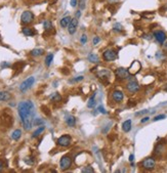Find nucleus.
I'll list each match as a JSON object with an SVG mask.
<instances>
[{
	"label": "nucleus",
	"mask_w": 167,
	"mask_h": 173,
	"mask_svg": "<svg viewBox=\"0 0 167 173\" xmlns=\"http://www.w3.org/2000/svg\"><path fill=\"white\" fill-rule=\"evenodd\" d=\"M135 105H136V102H135L134 100H130V102H128L127 104L128 107H133V106H135Z\"/></svg>",
	"instance_id": "41"
},
{
	"label": "nucleus",
	"mask_w": 167,
	"mask_h": 173,
	"mask_svg": "<svg viewBox=\"0 0 167 173\" xmlns=\"http://www.w3.org/2000/svg\"><path fill=\"white\" fill-rule=\"evenodd\" d=\"M146 113H148V110H144V111H142V112L135 113V116H140V115H144V114H146Z\"/></svg>",
	"instance_id": "39"
},
{
	"label": "nucleus",
	"mask_w": 167,
	"mask_h": 173,
	"mask_svg": "<svg viewBox=\"0 0 167 173\" xmlns=\"http://www.w3.org/2000/svg\"><path fill=\"white\" fill-rule=\"evenodd\" d=\"M81 80H83V76H79L77 78L73 79V82H77V81H81Z\"/></svg>",
	"instance_id": "40"
},
{
	"label": "nucleus",
	"mask_w": 167,
	"mask_h": 173,
	"mask_svg": "<svg viewBox=\"0 0 167 173\" xmlns=\"http://www.w3.org/2000/svg\"><path fill=\"white\" fill-rule=\"evenodd\" d=\"M77 26H78V19H77V17H74V19L71 20L69 26H68V32H69L70 34H74V33L76 32Z\"/></svg>",
	"instance_id": "12"
},
{
	"label": "nucleus",
	"mask_w": 167,
	"mask_h": 173,
	"mask_svg": "<svg viewBox=\"0 0 167 173\" xmlns=\"http://www.w3.org/2000/svg\"><path fill=\"white\" fill-rule=\"evenodd\" d=\"M0 122H1V125H3L4 127L9 128L13 123V118H12L11 115L7 114V113H3L0 117Z\"/></svg>",
	"instance_id": "2"
},
{
	"label": "nucleus",
	"mask_w": 167,
	"mask_h": 173,
	"mask_svg": "<svg viewBox=\"0 0 167 173\" xmlns=\"http://www.w3.org/2000/svg\"><path fill=\"white\" fill-rule=\"evenodd\" d=\"M32 158H26L25 159V162L28 164V165H33L34 164V160H31Z\"/></svg>",
	"instance_id": "35"
},
{
	"label": "nucleus",
	"mask_w": 167,
	"mask_h": 173,
	"mask_svg": "<svg viewBox=\"0 0 167 173\" xmlns=\"http://www.w3.org/2000/svg\"><path fill=\"white\" fill-rule=\"evenodd\" d=\"M11 98V95L7 91H0V102H7Z\"/></svg>",
	"instance_id": "16"
},
{
	"label": "nucleus",
	"mask_w": 167,
	"mask_h": 173,
	"mask_svg": "<svg viewBox=\"0 0 167 173\" xmlns=\"http://www.w3.org/2000/svg\"><path fill=\"white\" fill-rule=\"evenodd\" d=\"M163 49H164L165 51H167V41L165 42V43H163Z\"/></svg>",
	"instance_id": "45"
},
{
	"label": "nucleus",
	"mask_w": 167,
	"mask_h": 173,
	"mask_svg": "<svg viewBox=\"0 0 167 173\" xmlns=\"http://www.w3.org/2000/svg\"><path fill=\"white\" fill-rule=\"evenodd\" d=\"M80 15H81V11L78 10V11L76 12V17H80Z\"/></svg>",
	"instance_id": "47"
},
{
	"label": "nucleus",
	"mask_w": 167,
	"mask_h": 173,
	"mask_svg": "<svg viewBox=\"0 0 167 173\" xmlns=\"http://www.w3.org/2000/svg\"><path fill=\"white\" fill-rule=\"evenodd\" d=\"M164 90H165V91H167V85H166V86H165V87H164Z\"/></svg>",
	"instance_id": "48"
},
{
	"label": "nucleus",
	"mask_w": 167,
	"mask_h": 173,
	"mask_svg": "<svg viewBox=\"0 0 167 173\" xmlns=\"http://www.w3.org/2000/svg\"><path fill=\"white\" fill-rule=\"evenodd\" d=\"M140 69H142V65H140V63L138 61H134L130 65V67L128 68V72H129L130 75H136V74L140 71Z\"/></svg>",
	"instance_id": "11"
},
{
	"label": "nucleus",
	"mask_w": 167,
	"mask_h": 173,
	"mask_svg": "<svg viewBox=\"0 0 167 173\" xmlns=\"http://www.w3.org/2000/svg\"><path fill=\"white\" fill-rule=\"evenodd\" d=\"M21 21L24 25H29L34 21V15H33L32 11L30 10H26L22 13L21 15Z\"/></svg>",
	"instance_id": "3"
},
{
	"label": "nucleus",
	"mask_w": 167,
	"mask_h": 173,
	"mask_svg": "<svg viewBox=\"0 0 167 173\" xmlns=\"http://www.w3.org/2000/svg\"><path fill=\"white\" fill-rule=\"evenodd\" d=\"M72 165V158L70 156H64L61 159L59 162V167L63 171H66L71 167Z\"/></svg>",
	"instance_id": "5"
},
{
	"label": "nucleus",
	"mask_w": 167,
	"mask_h": 173,
	"mask_svg": "<svg viewBox=\"0 0 167 173\" xmlns=\"http://www.w3.org/2000/svg\"><path fill=\"white\" fill-rule=\"evenodd\" d=\"M23 34L25 35V36H28V37H32L35 35V31L32 29V28H28V27H25L23 28L22 30Z\"/></svg>",
	"instance_id": "17"
},
{
	"label": "nucleus",
	"mask_w": 167,
	"mask_h": 173,
	"mask_svg": "<svg viewBox=\"0 0 167 173\" xmlns=\"http://www.w3.org/2000/svg\"><path fill=\"white\" fill-rule=\"evenodd\" d=\"M164 144H157L156 146V148H155V155L156 156H161L162 155V153L164 152Z\"/></svg>",
	"instance_id": "20"
},
{
	"label": "nucleus",
	"mask_w": 167,
	"mask_h": 173,
	"mask_svg": "<svg viewBox=\"0 0 167 173\" xmlns=\"http://www.w3.org/2000/svg\"><path fill=\"white\" fill-rule=\"evenodd\" d=\"M43 27H44V29L46 30V31H49V30L52 29V24L49 21H45L44 23H43Z\"/></svg>",
	"instance_id": "28"
},
{
	"label": "nucleus",
	"mask_w": 167,
	"mask_h": 173,
	"mask_svg": "<svg viewBox=\"0 0 167 173\" xmlns=\"http://www.w3.org/2000/svg\"><path fill=\"white\" fill-rule=\"evenodd\" d=\"M71 142H72L71 136H70V135H67V134H65V135H61V136L57 139V144H59V146L66 148V146H69L70 144H71Z\"/></svg>",
	"instance_id": "10"
},
{
	"label": "nucleus",
	"mask_w": 167,
	"mask_h": 173,
	"mask_svg": "<svg viewBox=\"0 0 167 173\" xmlns=\"http://www.w3.org/2000/svg\"><path fill=\"white\" fill-rule=\"evenodd\" d=\"M77 3H78V0H71L70 1V4H71L72 7H75L77 5Z\"/></svg>",
	"instance_id": "37"
},
{
	"label": "nucleus",
	"mask_w": 167,
	"mask_h": 173,
	"mask_svg": "<svg viewBox=\"0 0 167 173\" xmlns=\"http://www.w3.org/2000/svg\"><path fill=\"white\" fill-rule=\"evenodd\" d=\"M80 42H81V44H83V45L87 42V36H86L85 34H83L81 36V38H80Z\"/></svg>",
	"instance_id": "34"
},
{
	"label": "nucleus",
	"mask_w": 167,
	"mask_h": 173,
	"mask_svg": "<svg viewBox=\"0 0 167 173\" xmlns=\"http://www.w3.org/2000/svg\"><path fill=\"white\" fill-rule=\"evenodd\" d=\"M3 167H4V164H3V162H2V161H0V172L2 171Z\"/></svg>",
	"instance_id": "43"
},
{
	"label": "nucleus",
	"mask_w": 167,
	"mask_h": 173,
	"mask_svg": "<svg viewBox=\"0 0 167 173\" xmlns=\"http://www.w3.org/2000/svg\"><path fill=\"white\" fill-rule=\"evenodd\" d=\"M43 53H44V49H42V48H35L31 51V55L33 56H40Z\"/></svg>",
	"instance_id": "23"
},
{
	"label": "nucleus",
	"mask_w": 167,
	"mask_h": 173,
	"mask_svg": "<svg viewBox=\"0 0 167 173\" xmlns=\"http://www.w3.org/2000/svg\"><path fill=\"white\" fill-rule=\"evenodd\" d=\"M154 37L160 44H163L166 40V34L163 31H156L154 33Z\"/></svg>",
	"instance_id": "13"
},
{
	"label": "nucleus",
	"mask_w": 167,
	"mask_h": 173,
	"mask_svg": "<svg viewBox=\"0 0 167 173\" xmlns=\"http://www.w3.org/2000/svg\"><path fill=\"white\" fill-rule=\"evenodd\" d=\"M82 172H84V173H94V169L92 168L91 166H86V167L82 168Z\"/></svg>",
	"instance_id": "29"
},
{
	"label": "nucleus",
	"mask_w": 167,
	"mask_h": 173,
	"mask_svg": "<svg viewBox=\"0 0 167 173\" xmlns=\"http://www.w3.org/2000/svg\"><path fill=\"white\" fill-rule=\"evenodd\" d=\"M166 118V116H165L164 114H161V115H158V116H156L155 118H154V121H159V120H163Z\"/></svg>",
	"instance_id": "32"
},
{
	"label": "nucleus",
	"mask_w": 167,
	"mask_h": 173,
	"mask_svg": "<svg viewBox=\"0 0 167 173\" xmlns=\"http://www.w3.org/2000/svg\"><path fill=\"white\" fill-rule=\"evenodd\" d=\"M34 82H35L34 77H29V78H27L24 82H22V84L20 85V90L22 91V92H26L28 89H30V88L32 87Z\"/></svg>",
	"instance_id": "4"
},
{
	"label": "nucleus",
	"mask_w": 167,
	"mask_h": 173,
	"mask_svg": "<svg viewBox=\"0 0 167 173\" xmlns=\"http://www.w3.org/2000/svg\"><path fill=\"white\" fill-rule=\"evenodd\" d=\"M79 1V8L80 9H84L86 5V0H78Z\"/></svg>",
	"instance_id": "30"
},
{
	"label": "nucleus",
	"mask_w": 167,
	"mask_h": 173,
	"mask_svg": "<svg viewBox=\"0 0 167 173\" xmlns=\"http://www.w3.org/2000/svg\"><path fill=\"white\" fill-rule=\"evenodd\" d=\"M21 136H22V131H21L20 129L15 130V131L11 133V138L13 139V140H19V139L21 138Z\"/></svg>",
	"instance_id": "22"
},
{
	"label": "nucleus",
	"mask_w": 167,
	"mask_h": 173,
	"mask_svg": "<svg viewBox=\"0 0 167 173\" xmlns=\"http://www.w3.org/2000/svg\"><path fill=\"white\" fill-rule=\"evenodd\" d=\"M98 111H100V112H101V113H103V114H107L106 110L104 109L103 106H100V107H98Z\"/></svg>",
	"instance_id": "38"
},
{
	"label": "nucleus",
	"mask_w": 167,
	"mask_h": 173,
	"mask_svg": "<svg viewBox=\"0 0 167 173\" xmlns=\"http://www.w3.org/2000/svg\"><path fill=\"white\" fill-rule=\"evenodd\" d=\"M104 59L106 61H113L117 59V52L113 49H107L103 53Z\"/></svg>",
	"instance_id": "7"
},
{
	"label": "nucleus",
	"mask_w": 167,
	"mask_h": 173,
	"mask_svg": "<svg viewBox=\"0 0 167 173\" xmlns=\"http://www.w3.org/2000/svg\"><path fill=\"white\" fill-rule=\"evenodd\" d=\"M66 123L69 127H74L76 125V119L72 115H67L66 116Z\"/></svg>",
	"instance_id": "15"
},
{
	"label": "nucleus",
	"mask_w": 167,
	"mask_h": 173,
	"mask_svg": "<svg viewBox=\"0 0 167 173\" xmlns=\"http://www.w3.org/2000/svg\"><path fill=\"white\" fill-rule=\"evenodd\" d=\"M131 120H126L125 122H123L122 124V129L124 132H129L131 130Z\"/></svg>",
	"instance_id": "18"
},
{
	"label": "nucleus",
	"mask_w": 167,
	"mask_h": 173,
	"mask_svg": "<svg viewBox=\"0 0 167 173\" xmlns=\"http://www.w3.org/2000/svg\"><path fill=\"white\" fill-rule=\"evenodd\" d=\"M115 75H116V77H117L118 79H120V80H124V79H127L128 76L130 75V74H129V72H128L127 69L118 68L115 71Z\"/></svg>",
	"instance_id": "9"
},
{
	"label": "nucleus",
	"mask_w": 167,
	"mask_h": 173,
	"mask_svg": "<svg viewBox=\"0 0 167 173\" xmlns=\"http://www.w3.org/2000/svg\"><path fill=\"white\" fill-rule=\"evenodd\" d=\"M112 98H113L114 102H121L124 98V94H123L122 91L120 90H115L112 94Z\"/></svg>",
	"instance_id": "14"
},
{
	"label": "nucleus",
	"mask_w": 167,
	"mask_h": 173,
	"mask_svg": "<svg viewBox=\"0 0 167 173\" xmlns=\"http://www.w3.org/2000/svg\"><path fill=\"white\" fill-rule=\"evenodd\" d=\"M71 17H64L63 19L61 20V22H59V24H61V26L63 28H67L68 26H69L70 22H71Z\"/></svg>",
	"instance_id": "19"
},
{
	"label": "nucleus",
	"mask_w": 167,
	"mask_h": 173,
	"mask_svg": "<svg viewBox=\"0 0 167 173\" xmlns=\"http://www.w3.org/2000/svg\"><path fill=\"white\" fill-rule=\"evenodd\" d=\"M133 160H134V156H133V155H130V156H129V161H130L131 163H132Z\"/></svg>",
	"instance_id": "44"
},
{
	"label": "nucleus",
	"mask_w": 167,
	"mask_h": 173,
	"mask_svg": "<svg viewBox=\"0 0 167 173\" xmlns=\"http://www.w3.org/2000/svg\"><path fill=\"white\" fill-rule=\"evenodd\" d=\"M52 59H53V54L49 53L48 55L45 57V65H46L47 67H49V66H50V63H51Z\"/></svg>",
	"instance_id": "26"
},
{
	"label": "nucleus",
	"mask_w": 167,
	"mask_h": 173,
	"mask_svg": "<svg viewBox=\"0 0 167 173\" xmlns=\"http://www.w3.org/2000/svg\"><path fill=\"white\" fill-rule=\"evenodd\" d=\"M41 110H42V112L44 113L45 115H47V116H49V115H50V111H49V110H48V108L45 107V106H42V107H41Z\"/></svg>",
	"instance_id": "31"
},
{
	"label": "nucleus",
	"mask_w": 167,
	"mask_h": 173,
	"mask_svg": "<svg viewBox=\"0 0 167 173\" xmlns=\"http://www.w3.org/2000/svg\"><path fill=\"white\" fill-rule=\"evenodd\" d=\"M51 102H61V96L59 94V93H54L53 95H51Z\"/></svg>",
	"instance_id": "27"
},
{
	"label": "nucleus",
	"mask_w": 167,
	"mask_h": 173,
	"mask_svg": "<svg viewBox=\"0 0 167 173\" xmlns=\"http://www.w3.org/2000/svg\"><path fill=\"white\" fill-rule=\"evenodd\" d=\"M94 106H96V95H92V96L89 98L88 102H87V108L91 109V108H94Z\"/></svg>",
	"instance_id": "24"
},
{
	"label": "nucleus",
	"mask_w": 167,
	"mask_h": 173,
	"mask_svg": "<svg viewBox=\"0 0 167 173\" xmlns=\"http://www.w3.org/2000/svg\"><path fill=\"white\" fill-rule=\"evenodd\" d=\"M142 166H143V168H145L146 170H153L156 166V160L154 158H152V157L147 158L143 161Z\"/></svg>",
	"instance_id": "6"
},
{
	"label": "nucleus",
	"mask_w": 167,
	"mask_h": 173,
	"mask_svg": "<svg viewBox=\"0 0 167 173\" xmlns=\"http://www.w3.org/2000/svg\"><path fill=\"white\" fill-rule=\"evenodd\" d=\"M88 61H91V63H98L100 61L98 59V56L94 53H89L88 54Z\"/></svg>",
	"instance_id": "25"
},
{
	"label": "nucleus",
	"mask_w": 167,
	"mask_h": 173,
	"mask_svg": "<svg viewBox=\"0 0 167 173\" xmlns=\"http://www.w3.org/2000/svg\"><path fill=\"white\" fill-rule=\"evenodd\" d=\"M149 119H150V118H149V117H144L143 119L140 120V123H145V122H147V121H149Z\"/></svg>",
	"instance_id": "42"
},
{
	"label": "nucleus",
	"mask_w": 167,
	"mask_h": 173,
	"mask_svg": "<svg viewBox=\"0 0 167 173\" xmlns=\"http://www.w3.org/2000/svg\"><path fill=\"white\" fill-rule=\"evenodd\" d=\"M8 66H9V63H1V67H2V68H3V67H8Z\"/></svg>",
	"instance_id": "46"
},
{
	"label": "nucleus",
	"mask_w": 167,
	"mask_h": 173,
	"mask_svg": "<svg viewBox=\"0 0 167 173\" xmlns=\"http://www.w3.org/2000/svg\"><path fill=\"white\" fill-rule=\"evenodd\" d=\"M100 41H101V39H100V37H94V40H92V44H94V45H96V44H98Z\"/></svg>",
	"instance_id": "36"
},
{
	"label": "nucleus",
	"mask_w": 167,
	"mask_h": 173,
	"mask_svg": "<svg viewBox=\"0 0 167 173\" xmlns=\"http://www.w3.org/2000/svg\"><path fill=\"white\" fill-rule=\"evenodd\" d=\"M126 89L130 93H135L140 90V84L138 83L136 80H130L128 81V83L126 84Z\"/></svg>",
	"instance_id": "8"
},
{
	"label": "nucleus",
	"mask_w": 167,
	"mask_h": 173,
	"mask_svg": "<svg viewBox=\"0 0 167 173\" xmlns=\"http://www.w3.org/2000/svg\"><path fill=\"white\" fill-rule=\"evenodd\" d=\"M17 113L21 118L25 130H30L33 126L35 118V108L31 100L21 102L17 106Z\"/></svg>",
	"instance_id": "1"
},
{
	"label": "nucleus",
	"mask_w": 167,
	"mask_h": 173,
	"mask_svg": "<svg viewBox=\"0 0 167 173\" xmlns=\"http://www.w3.org/2000/svg\"><path fill=\"white\" fill-rule=\"evenodd\" d=\"M44 129H45V127L43 126V125H41L40 127H38L36 130H35L34 132H33V134H32V137L33 138H36V137H38L40 135V134L42 133V132L44 131Z\"/></svg>",
	"instance_id": "21"
},
{
	"label": "nucleus",
	"mask_w": 167,
	"mask_h": 173,
	"mask_svg": "<svg viewBox=\"0 0 167 173\" xmlns=\"http://www.w3.org/2000/svg\"><path fill=\"white\" fill-rule=\"evenodd\" d=\"M33 124H35L36 126H41L43 124V121L41 119H36L35 121H33Z\"/></svg>",
	"instance_id": "33"
}]
</instances>
